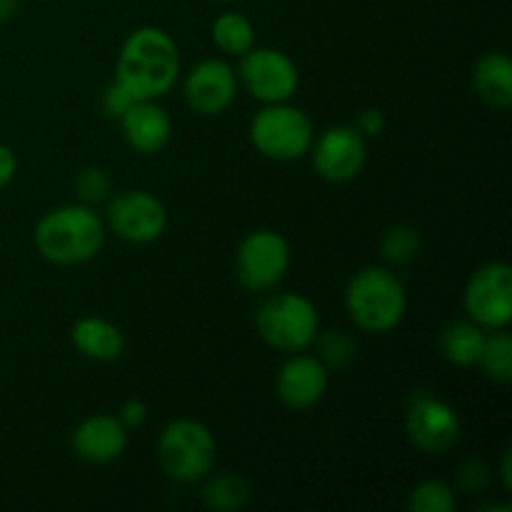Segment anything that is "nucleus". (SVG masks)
<instances>
[{
	"mask_svg": "<svg viewBox=\"0 0 512 512\" xmlns=\"http://www.w3.org/2000/svg\"><path fill=\"white\" fill-rule=\"evenodd\" d=\"M180 75V53L163 28L145 25L133 30L120 48L115 80L133 100H158L173 90Z\"/></svg>",
	"mask_w": 512,
	"mask_h": 512,
	"instance_id": "obj_1",
	"label": "nucleus"
},
{
	"mask_svg": "<svg viewBox=\"0 0 512 512\" xmlns=\"http://www.w3.org/2000/svg\"><path fill=\"white\" fill-rule=\"evenodd\" d=\"M35 248L53 265L93 260L105 243V225L88 205H60L35 225Z\"/></svg>",
	"mask_w": 512,
	"mask_h": 512,
	"instance_id": "obj_2",
	"label": "nucleus"
},
{
	"mask_svg": "<svg viewBox=\"0 0 512 512\" xmlns=\"http://www.w3.org/2000/svg\"><path fill=\"white\" fill-rule=\"evenodd\" d=\"M345 308L350 320L365 333L385 335L400 325L408 310V295L398 275L388 268H363L345 290Z\"/></svg>",
	"mask_w": 512,
	"mask_h": 512,
	"instance_id": "obj_3",
	"label": "nucleus"
},
{
	"mask_svg": "<svg viewBox=\"0 0 512 512\" xmlns=\"http://www.w3.org/2000/svg\"><path fill=\"white\" fill-rule=\"evenodd\" d=\"M218 458V443L203 423L190 418L165 425L158 440L160 468L175 483H198L208 478Z\"/></svg>",
	"mask_w": 512,
	"mask_h": 512,
	"instance_id": "obj_4",
	"label": "nucleus"
},
{
	"mask_svg": "<svg viewBox=\"0 0 512 512\" xmlns=\"http://www.w3.org/2000/svg\"><path fill=\"white\" fill-rule=\"evenodd\" d=\"M260 338L283 353H300L318 338L320 318L315 305L298 293H280L265 300L255 313Z\"/></svg>",
	"mask_w": 512,
	"mask_h": 512,
	"instance_id": "obj_5",
	"label": "nucleus"
},
{
	"mask_svg": "<svg viewBox=\"0 0 512 512\" xmlns=\"http://www.w3.org/2000/svg\"><path fill=\"white\" fill-rule=\"evenodd\" d=\"M250 140L265 158L290 163L313 148V123L300 108L268 103L250 123Z\"/></svg>",
	"mask_w": 512,
	"mask_h": 512,
	"instance_id": "obj_6",
	"label": "nucleus"
},
{
	"mask_svg": "<svg viewBox=\"0 0 512 512\" xmlns=\"http://www.w3.org/2000/svg\"><path fill=\"white\" fill-rule=\"evenodd\" d=\"M290 268V245L275 230H255L245 235L235 253V273L243 288L253 293L275 288Z\"/></svg>",
	"mask_w": 512,
	"mask_h": 512,
	"instance_id": "obj_7",
	"label": "nucleus"
},
{
	"mask_svg": "<svg viewBox=\"0 0 512 512\" xmlns=\"http://www.w3.org/2000/svg\"><path fill=\"white\" fill-rule=\"evenodd\" d=\"M465 313L488 330L508 328L512 320V270L508 263H488L465 285Z\"/></svg>",
	"mask_w": 512,
	"mask_h": 512,
	"instance_id": "obj_8",
	"label": "nucleus"
},
{
	"mask_svg": "<svg viewBox=\"0 0 512 512\" xmlns=\"http://www.w3.org/2000/svg\"><path fill=\"white\" fill-rule=\"evenodd\" d=\"M240 83L260 103H288L300 85L298 65L275 48H250L240 55Z\"/></svg>",
	"mask_w": 512,
	"mask_h": 512,
	"instance_id": "obj_9",
	"label": "nucleus"
},
{
	"mask_svg": "<svg viewBox=\"0 0 512 512\" xmlns=\"http://www.w3.org/2000/svg\"><path fill=\"white\" fill-rule=\"evenodd\" d=\"M108 225L120 240L145 245L158 240L168 225L165 205L145 190H125L108 205Z\"/></svg>",
	"mask_w": 512,
	"mask_h": 512,
	"instance_id": "obj_10",
	"label": "nucleus"
},
{
	"mask_svg": "<svg viewBox=\"0 0 512 512\" xmlns=\"http://www.w3.org/2000/svg\"><path fill=\"white\" fill-rule=\"evenodd\" d=\"M405 433L420 453L443 455L460 440V418L443 400L415 395L405 413Z\"/></svg>",
	"mask_w": 512,
	"mask_h": 512,
	"instance_id": "obj_11",
	"label": "nucleus"
},
{
	"mask_svg": "<svg viewBox=\"0 0 512 512\" xmlns=\"http://www.w3.org/2000/svg\"><path fill=\"white\" fill-rule=\"evenodd\" d=\"M365 158H368L365 135H360L358 128H350V125L328 128L313 148L315 170L328 183H348L358 178Z\"/></svg>",
	"mask_w": 512,
	"mask_h": 512,
	"instance_id": "obj_12",
	"label": "nucleus"
},
{
	"mask_svg": "<svg viewBox=\"0 0 512 512\" xmlns=\"http://www.w3.org/2000/svg\"><path fill=\"white\" fill-rule=\"evenodd\" d=\"M238 95V75L225 60L210 58L195 65L183 83V98L198 115H220Z\"/></svg>",
	"mask_w": 512,
	"mask_h": 512,
	"instance_id": "obj_13",
	"label": "nucleus"
},
{
	"mask_svg": "<svg viewBox=\"0 0 512 512\" xmlns=\"http://www.w3.org/2000/svg\"><path fill=\"white\" fill-rule=\"evenodd\" d=\"M328 368L313 355H293L280 368L275 390L285 408L310 410L328 393Z\"/></svg>",
	"mask_w": 512,
	"mask_h": 512,
	"instance_id": "obj_14",
	"label": "nucleus"
},
{
	"mask_svg": "<svg viewBox=\"0 0 512 512\" xmlns=\"http://www.w3.org/2000/svg\"><path fill=\"white\" fill-rule=\"evenodd\" d=\"M120 130L130 150L140 155H155L173 138V123L165 108L155 100H138L120 118Z\"/></svg>",
	"mask_w": 512,
	"mask_h": 512,
	"instance_id": "obj_15",
	"label": "nucleus"
},
{
	"mask_svg": "<svg viewBox=\"0 0 512 512\" xmlns=\"http://www.w3.org/2000/svg\"><path fill=\"white\" fill-rule=\"evenodd\" d=\"M128 445V428L110 415L85 418L73 433V450L80 460L105 465L118 460Z\"/></svg>",
	"mask_w": 512,
	"mask_h": 512,
	"instance_id": "obj_16",
	"label": "nucleus"
},
{
	"mask_svg": "<svg viewBox=\"0 0 512 512\" xmlns=\"http://www.w3.org/2000/svg\"><path fill=\"white\" fill-rule=\"evenodd\" d=\"M70 340L80 355L98 363H113L125 350V335L118 325L103 318H80L70 328Z\"/></svg>",
	"mask_w": 512,
	"mask_h": 512,
	"instance_id": "obj_17",
	"label": "nucleus"
},
{
	"mask_svg": "<svg viewBox=\"0 0 512 512\" xmlns=\"http://www.w3.org/2000/svg\"><path fill=\"white\" fill-rule=\"evenodd\" d=\"M473 88L485 105L508 110L512 105V63L505 53H485L475 63Z\"/></svg>",
	"mask_w": 512,
	"mask_h": 512,
	"instance_id": "obj_18",
	"label": "nucleus"
},
{
	"mask_svg": "<svg viewBox=\"0 0 512 512\" xmlns=\"http://www.w3.org/2000/svg\"><path fill=\"white\" fill-rule=\"evenodd\" d=\"M483 343L485 333L480 325H475L473 320H455L440 330L438 350L448 363L458 365V368H470V365H478Z\"/></svg>",
	"mask_w": 512,
	"mask_h": 512,
	"instance_id": "obj_19",
	"label": "nucleus"
},
{
	"mask_svg": "<svg viewBox=\"0 0 512 512\" xmlns=\"http://www.w3.org/2000/svg\"><path fill=\"white\" fill-rule=\"evenodd\" d=\"M250 495H253V490H250L248 480L235 473H223L205 483L203 505L208 510L233 512L245 508L250 503Z\"/></svg>",
	"mask_w": 512,
	"mask_h": 512,
	"instance_id": "obj_20",
	"label": "nucleus"
},
{
	"mask_svg": "<svg viewBox=\"0 0 512 512\" xmlns=\"http://www.w3.org/2000/svg\"><path fill=\"white\" fill-rule=\"evenodd\" d=\"M210 33H213V43L218 45V50H223L225 55H235V58L245 55L255 45L253 23L240 13L218 15Z\"/></svg>",
	"mask_w": 512,
	"mask_h": 512,
	"instance_id": "obj_21",
	"label": "nucleus"
},
{
	"mask_svg": "<svg viewBox=\"0 0 512 512\" xmlns=\"http://www.w3.org/2000/svg\"><path fill=\"white\" fill-rule=\"evenodd\" d=\"M478 365L490 380L508 385L512 380V338L503 330L485 335L483 350H480Z\"/></svg>",
	"mask_w": 512,
	"mask_h": 512,
	"instance_id": "obj_22",
	"label": "nucleus"
},
{
	"mask_svg": "<svg viewBox=\"0 0 512 512\" xmlns=\"http://www.w3.org/2000/svg\"><path fill=\"white\" fill-rule=\"evenodd\" d=\"M455 508H458V500H455L453 488L443 480H425L408 495L410 512H455Z\"/></svg>",
	"mask_w": 512,
	"mask_h": 512,
	"instance_id": "obj_23",
	"label": "nucleus"
},
{
	"mask_svg": "<svg viewBox=\"0 0 512 512\" xmlns=\"http://www.w3.org/2000/svg\"><path fill=\"white\" fill-rule=\"evenodd\" d=\"M420 233L410 225H395L380 240V255L393 265H405L420 253Z\"/></svg>",
	"mask_w": 512,
	"mask_h": 512,
	"instance_id": "obj_24",
	"label": "nucleus"
},
{
	"mask_svg": "<svg viewBox=\"0 0 512 512\" xmlns=\"http://www.w3.org/2000/svg\"><path fill=\"white\" fill-rule=\"evenodd\" d=\"M320 353H323L325 363L340 368V365H348L355 358V343L340 330H333V333H325L320 338Z\"/></svg>",
	"mask_w": 512,
	"mask_h": 512,
	"instance_id": "obj_25",
	"label": "nucleus"
},
{
	"mask_svg": "<svg viewBox=\"0 0 512 512\" xmlns=\"http://www.w3.org/2000/svg\"><path fill=\"white\" fill-rule=\"evenodd\" d=\"M75 190H78V198L85 200V203H98L110 193V178L105 175V170L85 168L75 178Z\"/></svg>",
	"mask_w": 512,
	"mask_h": 512,
	"instance_id": "obj_26",
	"label": "nucleus"
},
{
	"mask_svg": "<svg viewBox=\"0 0 512 512\" xmlns=\"http://www.w3.org/2000/svg\"><path fill=\"white\" fill-rule=\"evenodd\" d=\"M133 103H138V100H133V95L128 93V90L123 88V85L115 80V83H110L108 88H105L103 93V110L108 118H123L125 110L130 108Z\"/></svg>",
	"mask_w": 512,
	"mask_h": 512,
	"instance_id": "obj_27",
	"label": "nucleus"
},
{
	"mask_svg": "<svg viewBox=\"0 0 512 512\" xmlns=\"http://www.w3.org/2000/svg\"><path fill=\"white\" fill-rule=\"evenodd\" d=\"M460 483H463V488L468 490V493H478V490L485 488V483H488V468H485L483 463H468L463 468V473H460Z\"/></svg>",
	"mask_w": 512,
	"mask_h": 512,
	"instance_id": "obj_28",
	"label": "nucleus"
},
{
	"mask_svg": "<svg viewBox=\"0 0 512 512\" xmlns=\"http://www.w3.org/2000/svg\"><path fill=\"white\" fill-rule=\"evenodd\" d=\"M383 130H385L383 110L368 108L360 113V118H358V133L360 135H370V138H375V135H380Z\"/></svg>",
	"mask_w": 512,
	"mask_h": 512,
	"instance_id": "obj_29",
	"label": "nucleus"
},
{
	"mask_svg": "<svg viewBox=\"0 0 512 512\" xmlns=\"http://www.w3.org/2000/svg\"><path fill=\"white\" fill-rule=\"evenodd\" d=\"M120 423L125 425V428H140V425L145 423V420H148V408H145L143 403H140V400H128V403L123 405V408H120Z\"/></svg>",
	"mask_w": 512,
	"mask_h": 512,
	"instance_id": "obj_30",
	"label": "nucleus"
},
{
	"mask_svg": "<svg viewBox=\"0 0 512 512\" xmlns=\"http://www.w3.org/2000/svg\"><path fill=\"white\" fill-rule=\"evenodd\" d=\"M15 170H18L15 153L8 148V145L0 143V188H5V185L15 178Z\"/></svg>",
	"mask_w": 512,
	"mask_h": 512,
	"instance_id": "obj_31",
	"label": "nucleus"
},
{
	"mask_svg": "<svg viewBox=\"0 0 512 512\" xmlns=\"http://www.w3.org/2000/svg\"><path fill=\"white\" fill-rule=\"evenodd\" d=\"M500 478H503L505 490H512V450L503 453V465H500Z\"/></svg>",
	"mask_w": 512,
	"mask_h": 512,
	"instance_id": "obj_32",
	"label": "nucleus"
},
{
	"mask_svg": "<svg viewBox=\"0 0 512 512\" xmlns=\"http://www.w3.org/2000/svg\"><path fill=\"white\" fill-rule=\"evenodd\" d=\"M18 13V0H0V20H10Z\"/></svg>",
	"mask_w": 512,
	"mask_h": 512,
	"instance_id": "obj_33",
	"label": "nucleus"
},
{
	"mask_svg": "<svg viewBox=\"0 0 512 512\" xmlns=\"http://www.w3.org/2000/svg\"><path fill=\"white\" fill-rule=\"evenodd\" d=\"M218 3H235V0H218Z\"/></svg>",
	"mask_w": 512,
	"mask_h": 512,
	"instance_id": "obj_34",
	"label": "nucleus"
}]
</instances>
